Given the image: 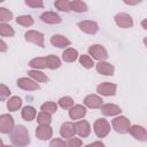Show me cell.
I'll use <instances>...</instances> for the list:
<instances>
[{
  "mask_svg": "<svg viewBox=\"0 0 147 147\" xmlns=\"http://www.w3.org/2000/svg\"><path fill=\"white\" fill-rule=\"evenodd\" d=\"M10 142L14 146H28L30 144L29 131L24 125H16L9 133Z\"/></svg>",
  "mask_w": 147,
  "mask_h": 147,
  "instance_id": "obj_1",
  "label": "cell"
},
{
  "mask_svg": "<svg viewBox=\"0 0 147 147\" xmlns=\"http://www.w3.org/2000/svg\"><path fill=\"white\" fill-rule=\"evenodd\" d=\"M93 131L98 138H105L110 132V123L105 118H98L93 124Z\"/></svg>",
  "mask_w": 147,
  "mask_h": 147,
  "instance_id": "obj_2",
  "label": "cell"
},
{
  "mask_svg": "<svg viewBox=\"0 0 147 147\" xmlns=\"http://www.w3.org/2000/svg\"><path fill=\"white\" fill-rule=\"evenodd\" d=\"M130 121L125 117V116H117L115 117L113 121H111V126L113 129L119 133V134H125L129 132V129H130Z\"/></svg>",
  "mask_w": 147,
  "mask_h": 147,
  "instance_id": "obj_3",
  "label": "cell"
},
{
  "mask_svg": "<svg viewBox=\"0 0 147 147\" xmlns=\"http://www.w3.org/2000/svg\"><path fill=\"white\" fill-rule=\"evenodd\" d=\"M87 52H88V55L92 59H94V60L106 61L108 59V52H107V49L102 45H99V44L92 45V46L88 47Z\"/></svg>",
  "mask_w": 147,
  "mask_h": 147,
  "instance_id": "obj_4",
  "label": "cell"
},
{
  "mask_svg": "<svg viewBox=\"0 0 147 147\" xmlns=\"http://www.w3.org/2000/svg\"><path fill=\"white\" fill-rule=\"evenodd\" d=\"M24 38L26 41L31 42V44H34L41 48L45 47V37L41 32L39 31H36V30H29L24 33Z\"/></svg>",
  "mask_w": 147,
  "mask_h": 147,
  "instance_id": "obj_5",
  "label": "cell"
},
{
  "mask_svg": "<svg viewBox=\"0 0 147 147\" xmlns=\"http://www.w3.org/2000/svg\"><path fill=\"white\" fill-rule=\"evenodd\" d=\"M117 91V85L114 83L105 82L96 86V92L103 96H114Z\"/></svg>",
  "mask_w": 147,
  "mask_h": 147,
  "instance_id": "obj_6",
  "label": "cell"
},
{
  "mask_svg": "<svg viewBox=\"0 0 147 147\" xmlns=\"http://www.w3.org/2000/svg\"><path fill=\"white\" fill-rule=\"evenodd\" d=\"M14 126H15L14 118L9 114L0 115V132L1 133H5V134L10 133Z\"/></svg>",
  "mask_w": 147,
  "mask_h": 147,
  "instance_id": "obj_7",
  "label": "cell"
},
{
  "mask_svg": "<svg viewBox=\"0 0 147 147\" xmlns=\"http://www.w3.org/2000/svg\"><path fill=\"white\" fill-rule=\"evenodd\" d=\"M16 84L20 88H22L24 91H38V90H40L39 84L36 80H33L32 78H28V77L18 78Z\"/></svg>",
  "mask_w": 147,
  "mask_h": 147,
  "instance_id": "obj_8",
  "label": "cell"
},
{
  "mask_svg": "<svg viewBox=\"0 0 147 147\" xmlns=\"http://www.w3.org/2000/svg\"><path fill=\"white\" fill-rule=\"evenodd\" d=\"M74 126H75L76 134H78L80 138H87L91 133V125L85 119H80V121L75 122Z\"/></svg>",
  "mask_w": 147,
  "mask_h": 147,
  "instance_id": "obj_9",
  "label": "cell"
},
{
  "mask_svg": "<svg viewBox=\"0 0 147 147\" xmlns=\"http://www.w3.org/2000/svg\"><path fill=\"white\" fill-rule=\"evenodd\" d=\"M115 23L122 29H129L133 25V20L126 13H118L115 15Z\"/></svg>",
  "mask_w": 147,
  "mask_h": 147,
  "instance_id": "obj_10",
  "label": "cell"
},
{
  "mask_svg": "<svg viewBox=\"0 0 147 147\" xmlns=\"http://www.w3.org/2000/svg\"><path fill=\"white\" fill-rule=\"evenodd\" d=\"M129 133L138 141H147V131L141 125H130Z\"/></svg>",
  "mask_w": 147,
  "mask_h": 147,
  "instance_id": "obj_11",
  "label": "cell"
},
{
  "mask_svg": "<svg viewBox=\"0 0 147 147\" xmlns=\"http://www.w3.org/2000/svg\"><path fill=\"white\" fill-rule=\"evenodd\" d=\"M80 31L87 33V34H95L99 31V25L94 21H80L77 23Z\"/></svg>",
  "mask_w": 147,
  "mask_h": 147,
  "instance_id": "obj_12",
  "label": "cell"
},
{
  "mask_svg": "<svg viewBox=\"0 0 147 147\" xmlns=\"http://www.w3.org/2000/svg\"><path fill=\"white\" fill-rule=\"evenodd\" d=\"M103 105V100L101 96L96 94H88L84 98V106L91 109H99Z\"/></svg>",
  "mask_w": 147,
  "mask_h": 147,
  "instance_id": "obj_13",
  "label": "cell"
},
{
  "mask_svg": "<svg viewBox=\"0 0 147 147\" xmlns=\"http://www.w3.org/2000/svg\"><path fill=\"white\" fill-rule=\"evenodd\" d=\"M94 65H95L96 71L103 76H113L115 72V67L107 61H99Z\"/></svg>",
  "mask_w": 147,
  "mask_h": 147,
  "instance_id": "obj_14",
  "label": "cell"
},
{
  "mask_svg": "<svg viewBox=\"0 0 147 147\" xmlns=\"http://www.w3.org/2000/svg\"><path fill=\"white\" fill-rule=\"evenodd\" d=\"M36 137L41 141L49 140L53 137V130L49 125H39L36 129Z\"/></svg>",
  "mask_w": 147,
  "mask_h": 147,
  "instance_id": "obj_15",
  "label": "cell"
},
{
  "mask_svg": "<svg viewBox=\"0 0 147 147\" xmlns=\"http://www.w3.org/2000/svg\"><path fill=\"white\" fill-rule=\"evenodd\" d=\"M51 44L52 46L57 47V48H67L68 46L71 45L70 40L62 34H53L51 37Z\"/></svg>",
  "mask_w": 147,
  "mask_h": 147,
  "instance_id": "obj_16",
  "label": "cell"
},
{
  "mask_svg": "<svg viewBox=\"0 0 147 147\" xmlns=\"http://www.w3.org/2000/svg\"><path fill=\"white\" fill-rule=\"evenodd\" d=\"M86 115V107L83 105H74L69 109V117L74 121L80 119Z\"/></svg>",
  "mask_w": 147,
  "mask_h": 147,
  "instance_id": "obj_17",
  "label": "cell"
},
{
  "mask_svg": "<svg viewBox=\"0 0 147 147\" xmlns=\"http://www.w3.org/2000/svg\"><path fill=\"white\" fill-rule=\"evenodd\" d=\"M101 109V113L105 115V116H117L122 113V109L117 106V105H114V103H106V105H102L100 107Z\"/></svg>",
  "mask_w": 147,
  "mask_h": 147,
  "instance_id": "obj_18",
  "label": "cell"
},
{
  "mask_svg": "<svg viewBox=\"0 0 147 147\" xmlns=\"http://www.w3.org/2000/svg\"><path fill=\"white\" fill-rule=\"evenodd\" d=\"M40 20L47 24H59L62 22V18L54 11H45L40 15Z\"/></svg>",
  "mask_w": 147,
  "mask_h": 147,
  "instance_id": "obj_19",
  "label": "cell"
},
{
  "mask_svg": "<svg viewBox=\"0 0 147 147\" xmlns=\"http://www.w3.org/2000/svg\"><path fill=\"white\" fill-rule=\"evenodd\" d=\"M60 134H61L62 138H65V139H69L71 137H75L76 131H75L74 123H71V122H64L61 125V127H60Z\"/></svg>",
  "mask_w": 147,
  "mask_h": 147,
  "instance_id": "obj_20",
  "label": "cell"
},
{
  "mask_svg": "<svg viewBox=\"0 0 147 147\" xmlns=\"http://www.w3.org/2000/svg\"><path fill=\"white\" fill-rule=\"evenodd\" d=\"M29 65L32 69H48V60L47 56L45 57H34L32 60H30Z\"/></svg>",
  "mask_w": 147,
  "mask_h": 147,
  "instance_id": "obj_21",
  "label": "cell"
},
{
  "mask_svg": "<svg viewBox=\"0 0 147 147\" xmlns=\"http://www.w3.org/2000/svg\"><path fill=\"white\" fill-rule=\"evenodd\" d=\"M28 76L30 78H32L33 80H36L37 83H47L48 82V77L46 76V74H44L39 69H31V70H29L28 71Z\"/></svg>",
  "mask_w": 147,
  "mask_h": 147,
  "instance_id": "obj_22",
  "label": "cell"
},
{
  "mask_svg": "<svg viewBox=\"0 0 147 147\" xmlns=\"http://www.w3.org/2000/svg\"><path fill=\"white\" fill-rule=\"evenodd\" d=\"M21 116L24 121H28V122L33 121L37 116V110L32 106H25V107H23V109L21 111Z\"/></svg>",
  "mask_w": 147,
  "mask_h": 147,
  "instance_id": "obj_23",
  "label": "cell"
},
{
  "mask_svg": "<svg viewBox=\"0 0 147 147\" xmlns=\"http://www.w3.org/2000/svg\"><path fill=\"white\" fill-rule=\"evenodd\" d=\"M78 59V52L75 48L68 47L67 49H64V52L62 53V60L64 62H75Z\"/></svg>",
  "mask_w": 147,
  "mask_h": 147,
  "instance_id": "obj_24",
  "label": "cell"
},
{
  "mask_svg": "<svg viewBox=\"0 0 147 147\" xmlns=\"http://www.w3.org/2000/svg\"><path fill=\"white\" fill-rule=\"evenodd\" d=\"M22 107V99L18 96H10L7 99V109L9 111H16Z\"/></svg>",
  "mask_w": 147,
  "mask_h": 147,
  "instance_id": "obj_25",
  "label": "cell"
},
{
  "mask_svg": "<svg viewBox=\"0 0 147 147\" xmlns=\"http://www.w3.org/2000/svg\"><path fill=\"white\" fill-rule=\"evenodd\" d=\"M71 10L75 13H86L88 10V7L82 0H74L71 1Z\"/></svg>",
  "mask_w": 147,
  "mask_h": 147,
  "instance_id": "obj_26",
  "label": "cell"
},
{
  "mask_svg": "<svg viewBox=\"0 0 147 147\" xmlns=\"http://www.w3.org/2000/svg\"><path fill=\"white\" fill-rule=\"evenodd\" d=\"M54 6L60 11H64V13L71 11V1L69 0H55Z\"/></svg>",
  "mask_w": 147,
  "mask_h": 147,
  "instance_id": "obj_27",
  "label": "cell"
},
{
  "mask_svg": "<svg viewBox=\"0 0 147 147\" xmlns=\"http://www.w3.org/2000/svg\"><path fill=\"white\" fill-rule=\"evenodd\" d=\"M37 122L39 125H49L52 123V115L41 110L37 115Z\"/></svg>",
  "mask_w": 147,
  "mask_h": 147,
  "instance_id": "obj_28",
  "label": "cell"
},
{
  "mask_svg": "<svg viewBox=\"0 0 147 147\" xmlns=\"http://www.w3.org/2000/svg\"><path fill=\"white\" fill-rule=\"evenodd\" d=\"M15 31L13 26H10L8 23L0 22V36L2 37H14Z\"/></svg>",
  "mask_w": 147,
  "mask_h": 147,
  "instance_id": "obj_29",
  "label": "cell"
},
{
  "mask_svg": "<svg viewBox=\"0 0 147 147\" xmlns=\"http://www.w3.org/2000/svg\"><path fill=\"white\" fill-rule=\"evenodd\" d=\"M33 18L31 15H21V16H17L16 17V23L18 25H22V26H25V28H29L33 24Z\"/></svg>",
  "mask_w": 147,
  "mask_h": 147,
  "instance_id": "obj_30",
  "label": "cell"
},
{
  "mask_svg": "<svg viewBox=\"0 0 147 147\" xmlns=\"http://www.w3.org/2000/svg\"><path fill=\"white\" fill-rule=\"evenodd\" d=\"M47 60H48V69H51V70L59 69L62 65L61 64V60L56 55L49 54V55H47Z\"/></svg>",
  "mask_w": 147,
  "mask_h": 147,
  "instance_id": "obj_31",
  "label": "cell"
},
{
  "mask_svg": "<svg viewBox=\"0 0 147 147\" xmlns=\"http://www.w3.org/2000/svg\"><path fill=\"white\" fill-rule=\"evenodd\" d=\"M79 63L85 68V69H91L94 67V61L93 59L90 56V55H86V54H83L79 56Z\"/></svg>",
  "mask_w": 147,
  "mask_h": 147,
  "instance_id": "obj_32",
  "label": "cell"
},
{
  "mask_svg": "<svg viewBox=\"0 0 147 147\" xmlns=\"http://www.w3.org/2000/svg\"><path fill=\"white\" fill-rule=\"evenodd\" d=\"M40 109L42 111H46V113L53 115V114H55L57 111V103H55L53 101H47V102H45V103L41 105Z\"/></svg>",
  "mask_w": 147,
  "mask_h": 147,
  "instance_id": "obj_33",
  "label": "cell"
},
{
  "mask_svg": "<svg viewBox=\"0 0 147 147\" xmlns=\"http://www.w3.org/2000/svg\"><path fill=\"white\" fill-rule=\"evenodd\" d=\"M57 106H60L63 109H70L74 106V99L70 96H62L59 99Z\"/></svg>",
  "mask_w": 147,
  "mask_h": 147,
  "instance_id": "obj_34",
  "label": "cell"
},
{
  "mask_svg": "<svg viewBox=\"0 0 147 147\" xmlns=\"http://www.w3.org/2000/svg\"><path fill=\"white\" fill-rule=\"evenodd\" d=\"M13 11L7 9V8H3V7H0V22H9L10 20H13Z\"/></svg>",
  "mask_w": 147,
  "mask_h": 147,
  "instance_id": "obj_35",
  "label": "cell"
},
{
  "mask_svg": "<svg viewBox=\"0 0 147 147\" xmlns=\"http://www.w3.org/2000/svg\"><path fill=\"white\" fill-rule=\"evenodd\" d=\"M10 95V90L3 85V84H0V101H6Z\"/></svg>",
  "mask_w": 147,
  "mask_h": 147,
  "instance_id": "obj_36",
  "label": "cell"
},
{
  "mask_svg": "<svg viewBox=\"0 0 147 147\" xmlns=\"http://www.w3.org/2000/svg\"><path fill=\"white\" fill-rule=\"evenodd\" d=\"M24 2L31 8H44V0H24Z\"/></svg>",
  "mask_w": 147,
  "mask_h": 147,
  "instance_id": "obj_37",
  "label": "cell"
},
{
  "mask_svg": "<svg viewBox=\"0 0 147 147\" xmlns=\"http://www.w3.org/2000/svg\"><path fill=\"white\" fill-rule=\"evenodd\" d=\"M82 145H83V141L79 138H75V137H71L65 141V146L68 147H79Z\"/></svg>",
  "mask_w": 147,
  "mask_h": 147,
  "instance_id": "obj_38",
  "label": "cell"
},
{
  "mask_svg": "<svg viewBox=\"0 0 147 147\" xmlns=\"http://www.w3.org/2000/svg\"><path fill=\"white\" fill-rule=\"evenodd\" d=\"M49 146L51 147H63L65 146V141L62 139H53L49 141Z\"/></svg>",
  "mask_w": 147,
  "mask_h": 147,
  "instance_id": "obj_39",
  "label": "cell"
},
{
  "mask_svg": "<svg viewBox=\"0 0 147 147\" xmlns=\"http://www.w3.org/2000/svg\"><path fill=\"white\" fill-rule=\"evenodd\" d=\"M142 0H123V2L127 6H136L138 3H140Z\"/></svg>",
  "mask_w": 147,
  "mask_h": 147,
  "instance_id": "obj_40",
  "label": "cell"
},
{
  "mask_svg": "<svg viewBox=\"0 0 147 147\" xmlns=\"http://www.w3.org/2000/svg\"><path fill=\"white\" fill-rule=\"evenodd\" d=\"M7 51H8L7 44H6L2 39H0V53H5V52H7Z\"/></svg>",
  "mask_w": 147,
  "mask_h": 147,
  "instance_id": "obj_41",
  "label": "cell"
},
{
  "mask_svg": "<svg viewBox=\"0 0 147 147\" xmlns=\"http://www.w3.org/2000/svg\"><path fill=\"white\" fill-rule=\"evenodd\" d=\"M87 146H88V147H90V146H105V144H103V142H101V141H94V142L88 144Z\"/></svg>",
  "mask_w": 147,
  "mask_h": 147,
  "instance_id": "obj_42",
  "label": "cell"
},
{
  "mask_svg": "<svg viewBox=\"0 0 147 147\" xmlns=\"http://www.w3.org/2000/svg\"><path fill=\"white\" fill-rule=\"evenodd\" d=\"M2 145H3V141H2L1 139H0V146H2Z\"/></svg>",
  "mask_w": 147,
  "mask_h": 147,
  "instance_id": "obj_43",
  "label": "cell"
},
{
  "mask_svg": "<svg viewBox=\"0 0 147 147\" xmlns=\"http://www.w3.org/2000/svg\"><path fill=\"white\" fill-rule=\"evenodd\" d=\"M3 1H6V0H0V2H3Z\"/></svg>",
  "mask_w": 147,
  "mask_h": 147,
  "instance_id": "obj_44",
  "label": "cell"
}]
</instances>
